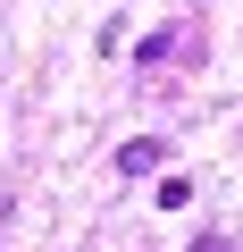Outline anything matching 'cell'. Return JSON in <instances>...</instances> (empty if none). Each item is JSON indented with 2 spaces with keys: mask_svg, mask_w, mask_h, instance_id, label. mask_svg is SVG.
Masks as SVG:
<instances>
[{
  "mask_svg": "<svg viewBox=\"0 0 243 252\" xmlns=\"http://www.w3.org/2000/svg\"><path fill=\"white\" fill-rule=\"evenodd\" d=\"M160 152H168V143H151V135H143V143H126V152H117V177H151V168H160Z\"/></svg>",
  "mask_w": 243,
  "mask_h": 252,
  "instance_id": "obj_1",
  "label": "cell"
},
{
  "mask_svg": "<svg viewBox=\"0 0 243 252\" xmlns=\"http://www.w3.org/2000/svg\"><path fill=\"white\" fill-rule=\"evenodd\" d=\"M193 252H226V244H218V235H210V244H193Z\"/></svg>",
  "mask_w": 243,
  "mask_h": 252,
  "instance_id": "obj_2",
  "label": "cell"
}]
</instances>
